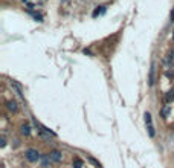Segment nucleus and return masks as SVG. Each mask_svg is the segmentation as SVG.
I'll return each instance as SVG.
<instances>
[{"instance_id": "9", "label": "nucleus", "mask_w": 174, "mask_h": 168, "mask_svg": "<svg viewBox=\"0 0 174 168\" xmlns=\"http://www.w3.org/2000/svg\"><path fill=\"white\" fill-rule=\"evenodd\" d=\"M101 12H104V6H101V9H95L93 11V17H98Z\"/></svg>"}, {"instance_id": "7", "label": "nucleus", "mask_w": 174, "mask_h": 168, "mask_svg": "<svg viewBox=\"0 0 174 168\" xmlns=\"http://www.w3.org/2000/svg\"><path fill=\"white\" fill-rule=\"evenodd\" d=\"M73 167H75V168H82V161L78 159V157H75V159H73Z\"/></svg>"}, {"instance_id": "4", "label": "nucleus", "mask_w": 174, "mask_h": 168, "mask_svg": "<svg viewBox=\"0 0 174 168\" xmlns=\"http://www.w3.org/2000/svg\"><path fill=\"white\" fill-rule=\"evenodd\" d=\"M17 102L15 101H8V110L9 112H17Z\"/></svg>"}, {"instance_id": "1", "label": "nucleus", "mask_w": 174, "mask_h": 168, "mask_svg": "<svg viewBox=\"0 0 174 168\" xmlns=\"http://www.w3.org/2000/svg\"><path fill=\"white\" fill-rule=\"evenodd\" d=\"M144 118H145V125H147V130H148V135L153 138L156 135V131H154V127H153V121H151V115L148 112H145L144 115Z\"/></svg>"}, {"instance_id": "13", "label": "nucleus", "mask_w": 174, "mask_h": 168, "mask_svg": "<svg viewBox=\"0 0 174 168\" xmlns=\"http://www.w3.org/2000/svg\"><path fill=\"white\" fill-rule=\"evenodd\" d=\"M63 2H64V0H63Z\"/></svg>"}, {"instance_id": "12", "label": "nucleus", "mask_w": 174, "mask_h": 168, "mask_svg": "<svg viewBox=\"0 0 174 168\" xmlns=\"http://www.w3.org/2000/svg\"><path fill=\"white\" fill-rule=\"evenodd\" d=\"M173 40H174V34H173Z\"/></svg>"}, {"instance_id": "6", "label": "nucleus", "mask_w": 174, "mask_h": 168, "mask_svg": "<svg viewBox=\"0 0 174 168\" xmlns=\"http://www.w3.org/2000/svg\"><path fill=\"white\" fill-rule=\"evenodd\" d=\"M22 135L29 136V135H31V127H29V125H22Z\"/></svg>"}, {"instance_id": "10", "label": "nucleus", "mask_w": 174, "mask_h": 168, "mask_svg": "<svg viewBox=\"0 0 174 168\" xmlns=\"http://www.w3.org/2000/svg\"><path fill=\"white\" fill-rule=\"evenodd\" d=\"M167 100H168V101H174V92H170V93L167 95Z\"/></svg>"}, {"instance_id": "3", "label": "nucleus", "mask_w": 174, "mask_h": 168, "mask_svg": "<svg viewBox=\"0 0 174 168\" xmlns=\"http://www.w3.org/2000/svg\"><path fill=\"white\" fill-rule=\"evenodd\" d=\"M49 159L52 162H61V159H63V154L58 151V150H53V151L49 153Z\"/></svg>"}, {"instance_id": "5", "label": "nucleus", "mask_w": 174, "mask_h": 168, "mask_svg": "<svg viewBox=\"0 0 174 168\" xmlns=\"http://www.w3.org/2000/svg\"><path fill=\"white\" fill-rule=\"evenodd\" d=\"M154 72H156V66H154V63L151 64V69H150V84L153 86L154 84Z\"/></svg>"}, {"instance_id": "11", "label": "nucleus", "mask_w": 174, "mask_h": 168, "mask_svg": "<svg viewBox=\"0 0 174 168\" xmlns=\"http://www.w3.org/2000/svg\"><path fill=\"white\" fill-rule=\"evenodd\" d=\"M0 145H2V147L6 145V142H5V139H3V138H2V141H0Z\"/></svg>"}, {"instance_id": "2", "label": "nucleus", "mask_w": 174, "mask_h": 168, "mask_svg": "<svg viewBox=\"0 0 174 168\" xmlns=\"http://www.w3.org/2000/svg\"><path fill=\"white\" fill-rule=\"evenodd\" d=\"M26 159L29 162H37L40 159V154H38V151H37V150H34V148H29L26 151Z\"/></svg>"}, {"instance_id": "8", "label": "nucleus", "mask_w": 174, "mask_h": 168, "mask_svg": "<svg viewBox=\"0 0 174 168\" xmlns=\"http://www.w3.org/2000/svg\"><path fill=\"white\" fill-rule=\"evenodd\" d=\"M170 109H171V105H167V107H163V109H162V113H160V115H162V118H165V116H167V115L170 113Z\"/></svg>"}]
</instances>
